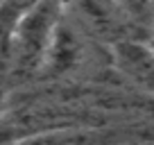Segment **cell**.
Instances as JSON below:
<instances>
[{"instance_id": "3", "label": "cell", "mask_w": 154, "mask_h": 145, "mask_svg": "<svg viewBox=\"0 0 154 145\" xmlns=\"http://www.w3.org/2000/svg\"><path fill=\"white\" fill-rule=\"evenodd\" d=\"M0 106H2V91H0Z\"/></svg>"}, {"instance_id": "1", "label": "cell", "mask_w": 154, "mask_h": 145, "mask_svg": "<svg viewBox=\"0 0 154 145\" xmlns=\"http://www.w3.org/2000/svg\"><path fill=\"white\" fill-rule=\"evenodd\" d=\"M61 11V5L52 2H36L23 9L5 43V52L16 72H32L43 68Z\"/></svg>"}, {"instance_id": "2", "label": "cell", "mask_w": 154, "mask_h": 145, "mask_svg": "<svg viewBox=\"0 0 154 145\" xmlns=\"http://www.w3.org/2000/svg\"><path fill=\"white\" fill-rule=\"evenodd\" d=\"M116 61L127 75L149 82L152 77V50L138 41H120L116 43Z\"/></svg>"}]
</instances>
